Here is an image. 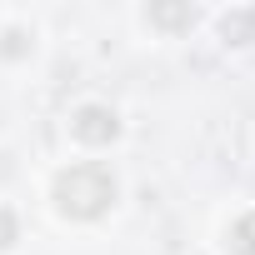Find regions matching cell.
I'll return each instance as SVG.
<instances>
[{"instance_id": "cell-1", "label": "cell", "mask_w": 255, "mask_h": 255, "mask_svg": "<svg viewBox=\"0 0 255 255\" xmlns=\"http://www.w3.org/2000/svg\"><path fill=\"white\" fill-rule=\"evenodd\" d=\"M110 200H115V175L105 165H95V160L70 165V170L55 175V205L70 220H95V215L110 210Z\"/></svg>"}, {"instance_id": "cell-2", "label": "cell", "mask_w": 255, "mask_h": 255, "mask_svg": "<svg viewBox=\"0 0 255 255\" xmlns=\"http://www.w3.org/2000/svg\"><path fill=\"white\" fill-rule=\"evenodd\" d=\"M70 130H75L80 145H110L120 135V120H115L110 105H80L75 120H70Z\"/></svg>"}, {"instance_id": "cell-3", "label": "cell", "mask_w": 255, "mask_h": 255, "mask_svg": "<svg viewBox=\"0 0 255 255\" xmlns=\"http://www.w3.org/2000/svg\"><path fill=\"white\" fill-rule=\"evenodd\" d=\"M150 25H160V30H190L195 25V5H150Z\"/></svg>"}, {"instance_id": "cell-4", "label": "cell", "mask_w": 255, "mask_h": 255, "mask_svg": "<svg viewBox=\"0 0 255 255\" xmlns=\"http://www.w3.org/2000/svg\"><path fill=\"white\" fill-rule=\"evenodd\" d=\"M230 250H235V255H255V210L230 225Z\"/></svg>"}, {"instance_id": "cell-5", "label": "cell", "mask_w": 255, "mask_h": 255, "mask_svg": "<svg viewBox=\"0 0 255 255\" xmlns=\"http://www.w3.org/2000/svg\"><path fill=\"white\" fill-rule=\"evenodd\" d=\"M15 230H20V225H15V215H10V210H0V250L15 245Z\"/></svg>"}]
</instances>
